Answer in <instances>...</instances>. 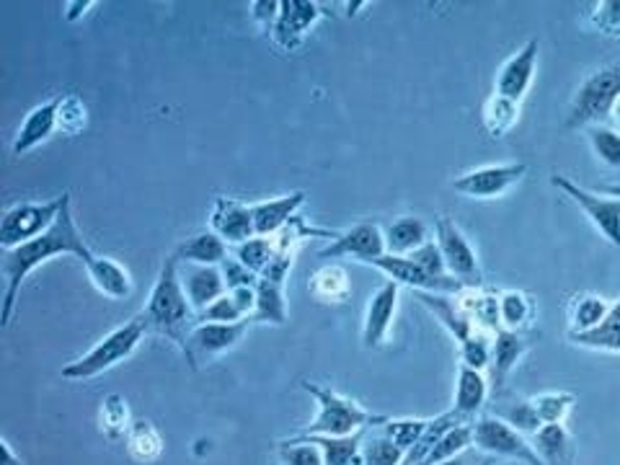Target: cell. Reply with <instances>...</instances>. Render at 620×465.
Wrapping results in <instances>:
<instances>
[{"label":"cell","mask_w":620,"mask_h":465,"mask_svg":"<svg viewBox=\"0 0 620 465\" xmlns=\"http://www.w3.org/2000/svg\"><path fill=\"white\" fill-rule=\"evenodd\" d=\"M55 257H75L78 262L86 264L94 259V251L86 243V238L81 236L78 225L73 220V210H70V200L65 207L60 210L58 220L52 228L41 233L34 241L19 246L3 253V310H0V323L3 329L11 326L13 308H16L21 285L29 274Z\"/></svg>","instance_id":"6da1fadb"},{"label":"cell","mask_w":620,"mask_h":465,"mask_svg":"<svg viewBox=\"0 0 620 465\" xmlns=\"http://www.w3.org/2000/svg\"><path fill=\"white\" fill-rule=\"evenodd\" d=\"M143 313L151 321V329L166 334L168 339L179 344L181 351H187L189 331L196 326V310L187 298L184 285H181L179 259L174 253L160 266Z\"/></svg>","instance_id":"7a4b0ae2"},{"label":"cell","mask_w":620,"mask_h":465,"mask_svg":"<svg viewBox=\"0 0 620 465\" xmlns=\"http://www.w3.org/2000/svg\"><path fill=\"white\" fill-rule=\"evenodd\" d=\"M300 388L319 404V414H315V419L298 434L349 437L368 427H383L388 421L383 414L368 412V408L359 406L357 401L336 393L334 388H323L319 383H310V380H302Z\"/></svg>","instance_id":"3957f363"},{"label":"cell","mask_w":620,"mask_h":465,"mask_svg":"<svg viewBox=\"0 0 620 465\" xmlns=\"http://www.w3.org/2000/svg\"><path fill=\"white\" fill-rule=\"evenodd\" d=\"M151 329V321H147L145 313H138L135 319H130L124 326H119L111 331V334L104 336L96 347H91L86 355L73 359L62 368V378L65 380H94L107 372L111 368H117L119 362H124L127 357H132V351L140 347L143 336Z\"/></svg>","instance_id":"277c9868"},{"label":"cell","mask_w":620,"mask_h":465,"mask_svg":"<svg viewBox=\"0 0 620 465\" xmlns=\"http://www.w3.org/2000/svg\"><path fill=\"white\" fill-rule=\"evenodd\" d=\"M620 98V62H610L592 73L576 91L572 111H569L567 127L580 130V127L603 124L612 115Z\"/></svg>","instance_id":"5b68a950"},{"label":"cell","mask_w":620,"mask_h":465,"mask_svg":"<svg viewBox=\"0 0 620 465\" xmlns=\"http://www.w3.org/2000/svg\"><path fill=\"white\" fill-rule=\"evenodd\" d=\"M70 200V194H60L58 200L49 202H19L13 204L9 213L3 215L0 220V246L3 251L19 249V246L34 241L39 238L41 233H47L52 228L55 220H58L60 210L65 207V202Z\"/></svg>","instance_id":"8992f818"},{"label":"cell","mask_w":620,"mask_h":465,"mask_svg":"<svg viewBox=\"0 0 620 465\" xmlns=\"http://www.w3.org/2000/svg\"><path fill=\"white\" fill-rule=\"evenodd\" d=\"M551 184L556 189H561L569 200L576 202L582 207V213L589 217V223L595 225L597 233L608 241L610 246H616L620 251V200L616 196H603L597 192H589L580 184H574L572 179L567 176L553 174L551 176Z\"/></svg>","instance_id":"52a82bcc"},{"label":"cell","mask_w":620,"mask_h":465,"mask_svg":"<svg viewBox=\"0 0 620 465\" xmlns=\"http://www.w3.org/2000/svg\"><path fill=\"white\" fill-rule=\"evenodd\" d=\"M474 445L486 455L510 457L525 465H542L538 453L533 450V442L525 440L517 429H512L506 421L497 417H481L474 421Z\"/></svg>","instance_id":"ba28073f"},{"label":"cell","mask_w":620,"mask_h":465,"mask_svg":"<svg viewBox=\"0 0 620 465\" xmlns=\"http://www.w3.org/2000/svg\"><path fill=\"white\" fill-rule=\"evenodd\" d=\"M437 246H440L442 259H445L450 277L461 279L465 287L481 285V266H478L476 251L470 249L468 238L463 236L461 228L448 217L437 220Z\"/></svg>","instance_id":"9c48e42d"},{"label":"cell","mask_w":620,"mask_h":465,"mask_svg":"<svg viewBox=\"0 0 620 465\" xmlns=\"http://www.w3.org/2000/svg\"><path fill=\"white\" fill-rule=\"evenodd\" d=\"M527 174L525 164H502V166H481L474 171L457 176L453 189L457 194L470 196V200H497L510 192V189L523 181Z\"/></svg>","instance_id":"30bf717a"},{"label":"cell","mask_w":620,"mask_h":465,"mask_svg":"<svg viewBox=\"0 0 620 465\" xmlns=\"http://www.w3.org/2000/svg\"><path fill=\"white\" fill-rule=\"evenodd\" d=\"M375 270H380L385 274L388 279H393L396 285H406L412 287L414 293H463L465 285L461 279L455 277H432L427 274L421 266L408 257H391V253H383L380 259H372L370 262Z\"/></svg>","instance_id":"8fae6325"},{"label":"cell","mask_w":620,"mask_h":465,"mask_svg":"<svg viewBox=\"0 0 620 465\" xmlns=\"http://www.w3.org/2000/svg\"><path fill=\"white\" fill-rule=\"evenodd\" d=\"M249 323L251 319L238 323H196V326L189 331L184 351L189 362H192V368L204 362V359H213L236 347L246 336V331H249Z\"/></svg>","instance_id":"7c38bea8"},{"label":"cell","mask_w":620,"mask_h":465,"mask_svg":"<svg viewBox=\"0 0 620 465\" xmlns=\"http://www.w3.org/2000/svg\"><path fill=\"white\" fill-rule=\"evenodd\" d=\"M385 253V236L375 223H357L349 230L336 233L334 241L319 251L321 259H342L355 257L357 262L370 264Z\"/></svg>","instance_id":"4fadbf2b"},{"label":"cell","mask_w":620,"mask_h":465,"mask_svg":"<svg viewBox=\"0 0 620 465\" xmlns=\"http://www.w3.org/2000/svg\"><path fill=\"white\" fill-rule=\"evenodd\" d=\"M398 287L396 282L388 279L370 295L368 310H365V323H362V344L368 349L383 347V342L391 334L393 319H396L398 310Z\"/></svg>","instance_id":"5bb4252c"},{"label":"cell","mask_w":620,"mask_h":465,"mask_svg":"<svg viewBox=\"0 0 620 465\" xmlns=\"http://www.w3.org/2000/svg\"><path fill=\"white\" fill-rule=\"evenodd\" d=\"M538 52H540L538 39H530L525 47H520L497 73L494 94L517 104L523 102L525 94L533 86L535 68H538Z\"/></svg>","instance_id":"9a60e30c"},{"label":"cell","mask_w":620,"mask_h":465,"mask_svg":"<svg viewBox=\"0 0 620 465\" xmlns=\"http://www.w3.org/2000/svg\"><path fill=\"white\" fill-rule=\"evenodd\" d=\"M210 230L220 236L225 243H246L257 236L251 204L230 200V196H215L213 210H210Z\"/></svg>","instance_id":"2e32d148"},{"label":"cell","mask_w":620,"mask_h":465,"mask_svg":"<svg viewBox=\"0 0 620 465\" xmlns=\"http://www.w3.org/2000/svg\"><path fill=\"white\" fill-rule=\"evenodd\" d=\"M321 16H323V11L319 3H308V0H282L279 16L272 29V37L279 47H285L287 52H293V49L300 47L306 32Z\"/></svg>","instance_id":"e0dca14e"},{"label":"cell","mask_w":620,"mask_h":465,"mask_svg":"<svg viewBox=\"0 0 620 465\" xmlns=\"http://www.w3.org/2000/svg\"><path fill=\"white\" fill-rule=\"evenodd\" d=\"M179 277H181V285H184L189 302H192V308L196 310V315H200L207 306H213L217 298H223V295L228 293L220 266H200V264L181 266L179 262Z\"/></svg>","instance_id":"ac0fdd59"},{"label":"cell","mask_w":620,"mask_h":465,"mask_svg":"<svg viewBox=\"0 0 620 465\" xmlns=\"http://www.w3.org/2000/svg\"><path fill=\"white\" fill-rule=\"evenodd\" d=\"M60 98H49V102L34 107L29 115H26L24 122H21L16 138H13V155H26L32 153L34 147H39L45 140H49L55 130H58V109H60Z\"/></svg>","instance_id":"d6986e66"},{"label":"cell","mask_w":620,"mask_h":465,"mask_svg":"<svg viewBox=\"0 0 620 465\" xmlns=\"http://www.w3.org/2000/svg\"><path fill=\"white\" fill-rule=\"evenodd\" d=\"M308 194L306 192H293L285 196H277V200H266L259 204H251L253 213V225H257V236L272 238L285 228L287 223L298 215V210L306 204Z\"/></svg>","instance_id":"ffe728a7"},{"label":"cell","mask_w":620,"mask_h":465,"mask_svg":"<svg viewBox=\"0 0 620 465\" xmlns=\"http://www.w3.org/2000/svg\"><path fill=\"white\" fill-rule=\"evenodd\" d=\"M83 266H86L88 277L91 282H94L96 290L102 295H107V298L111 300H127L132 295V290H135L130 272H127L119 262H115V259L96 257L94 253V259Z\"/></svg>","instance_id":"44dd1931"},{"label":"cell","mask_w":620,"mask_h":465,"mask_svg":"<svg viewBox=\"0 0 620 465\" xmlns=\"http://www.w3.org/2000/svg\"><path fill=\"white\" fill-rule=\"evenodd\" d=\"M486 396H489V385H486L481 370L461 365V368H457L453 412L465 421V425H474V417L484 408Z\"/></svg>","instance_id":"7402d4cb"},{"label":"cell","mask_w":620,"mask_h":465,"mask_svg":"<svg viewBox=\"0 0 620 465\" xmlns=\"http://www.w3.org/2000/svg\"><path fill=\"white\" fill-rule=\"evenodd\" d=\"M414 295H417L421 306L432 310L434 319L455 336L457 344L468 342L470 336L478 334L474 321L463 313L461 302H455L453 298H448V295H440V293H414Z\"/></svg>","instance_id":"603a6c76"},{"label":"cell","mask_w":620,"mask_h":465,"mask_svg":"<svg viewBox=\"0 0 620 465\" xmlns=\"http://www.w3.org/2000/svg\"><path fill=\"white\" fill-rule=\"evenodd\" d=\"M533 450L542 465H574L576 445L563 425H542L533 434Z\"/></svg>","instance_id":"cb8c5ba5"},{"label":"cell","mask_w":620,"mask_h":465,"mask_svg":"<svg viewBox=\"0 0 620 465\" xmlns=\"http://www.w3.org/2000/svg\"><path fill=\"white\" fill-rule=\"evenodd\" d=\"M527 351V342L517 331H506L499 329L494 334V344H491V380H494V388L504 385V380L510 378V372L517 368V362L523 359Z\"/></svg>","instance_id":"d4e9b609"},{"label":"cell","mask_w":620,"mask_h":465,"mask_svg":"<svg viewBox=\"0 0 620 465\" xmlns=\"http://www.w3.org/2000/svg\"><path fill=\"white\" fill-rule=\"evenodd\" d=\"M174 257L181 264H200V266H220L228 259V243L213 230L196 233V236L187 238L184 243L176 246Z\"/></svg>","instance_id":"484cf974"},{"label":"cell","mask_w":620,"mask_h":465,"mask_svg":"<svg viewBox=\"0 0 620 465\" xmlns=\"http://www.w3.org/2000/svg\"><path fill=\"white\" fill-rule=\"evenodd\" d=\"M385 253L391 257H412L429 241V228L419 217H398L383 230Z\"/></svg>","instance_id":"4316f807"},{"label":"cell","mask_w":620,"mask_h":465,"mask_svg":"<svg viewBox=\"0 0 620 465\" xmlns=\"http://www.w3.org/2000/svg\"><path fill=\"white\" fill-rule=\"evenodd\" d=\"M251 321L272 323V326H282V323L287 321V300H285V285H282V282L259 277L257 308H253Z\"/></svg>","instance_id":"83f0119b"},{"label":"cell","mask_w":620,"mask_h":465,"mask_svg":"<svg viewBox=\"0 0 620 465\" xmlns=\"http://www.w3.org/2000/svg\"><path fill=\"white\" fill-rule=\"evenodd\" d=\"M569 339H572L576 347L620 351V302L610 306L600 326H595L592 331H569Z\"/></svg>","instance_id":"f1b7e54d"},{"label":"cell","mask_w":620,"mask_h":465,"mask_svg":"<svg viewBox=\"0 0 620 465\" xmlns=\"http://www.w3.org/2000/svg\"><path fill=\"white\" fill-rule=\"evenodd\" d=\"M127 453L135 457L138 463L151 465L164 455V437H160L158 429L153 427V421L147 419H135L132 421L130 432L124 437Z\"/></svg>","instance_id":"f546056e"},{"label":"cell","mask_w":620,"mask_h":465,"mask_svg":"<svg viewBox=\"0 0 620 465\" xmlns=\"http://www.w3.org/2000/svg\"><path fill=\"white\" fill-rule=\"evenodd\" d=\"M484 127L491 138H504L510 135L512 127L520 122V104L510 102V98L491 94L484 102V111H481Z\"/></svg>","instance_id":"4dcf8cb0"},{"label":"cell","mask_w":620,"mask_h":465,"mask_svg":"<svg viewBox=\"0 0 620 465\" xmlns=\"http://www.w3.org/2000/svg\"><path fill=\"white\" fill-rule=\"evenodd\" d=\"M308 290L313 293V298H319L321 302H344L349 298L351 285H349V274L342 270V266H321L319 272L310 277Z\"/></svg>","instance_id":"1f68e13d"},{"label":"cell","mask_w":620,"mask_h":465,"mask_svg":"<svg viewBox=\"0 0 620 465\" xmlns=\"http://www.w3.org/2000/svg\"><path fill=\"white\" fill-rule=\"evenodd\" d=\"M132 421L135 419L130 417V406H127V401L119 396V393H109V396L102 401V408H98V429H102L104 437H109V440L115 442L124 440Z\"/></svg>","instance_id":"d6a6232c"},{"label":"cell","mask_w":620,"mask_h":465,"mask_svg":"<svg viewBox=\"0 0 620 465\" xmlns=\"http://www.w3.org/2000/svg\"><path fill=\"white\" fill-rule=\"evenodd\" d=\"M461 308H463V313L468 315L470 321H474L476 329L494 331V334H497L499 329H502V319H499V298H497V295L474 290V293L468 295V298L461 300Z\"/></svg>","instance_id":"836d02e7"},{"label":"cell","mask_w":620,"mask_h":465,"mask_svg":"<svg viewBox=\"0 0 620 465\" xmlns=\"http://www.w3.org/2000/svg\"><path fill=\"white\" fill-rule=\"evenodd\" d=\"M535 315L533 300L520 290H506L499 295V319H502V329L517 331L530 326Z\"/></svg>","instance_id":"e575fe53"},{"label":"cell","mask_w":620,"mask_h":465,"mask_svg":"<svg viewBox=\"0 0 620 465\" xmlns=\"http://www.w3.org/2000/svg\"><path fill=\"white\" fill-rule=\"evenodd\" d=\"M608 310V300L600 298V295H582V298L572 302V310H569V321H572L569 331H592L595 326H600Z\"/></svg>","instance_id":"d590c367"},{"label":"cell","mask_w":620,"mask_h":465,"mask_svg":"<svg viewBox=\"0 0 620 465\" xmlns=\"http://www.w3.org/2000/svg\"><path fill=\"white\" fill-rule=\"evenodd\" d=\"M274 253V238H262V236H253L249 238L246 243H238L236 246V259L241 262L246 270H251L253 274H259L262 277V272L266 270V264L272 262Z\"/></svg>","instance_id":"8d00e7d4"},{"label":"cell","mask_w":620,"mask_h":465,"mask_svg":"<svg viewBox=\"0 0 620 465\" xmlns=\"http://www.w3.org/2000/svg\"><path fill=\"white\" fill-rule=\"evenodd\" d=\"M494 417L506 421V425H510L512 429H517L520 434H535L542 427L533 401H514V404L497 406Z\"/></svg>","instance_id":"74e56055"},{"label":"cell","mask_w":620,"mask_h":465,"mask_svg":"<svg viewBox=\"0 0 620 465\" xmlns=\"http://www.w3.org/2000/svg\"><path fill=\"white\" fill-rule=\"evenodd\" d=\"M530 401L542 425H563L576 404V396L574 393H540Z\"/></svg>","instance_id":"f35d334b"},{"label":"cell","mask_w":620,"mask_h":465,"mask_svg":"<svg viewBox=\"0 0 620 465\" xmlns=\"http://www.w3.org/2000/svg\"><path fill=\"white\" fill-rule=\"evenodd\" d=\"M587 138L597 158H600L605 166L620 171V132L610 130V127L595 124L587 127Z\"/></svg>","instance_id":"ab89813d"},{"label":"cell","mask_w":620,"mask_h":465,"mask_svg":"<svg viewBox=\"0 0 620 465\" xmlns=\"http://www.w3.org/2000/svg\"><path fill=\"white\" fill-rule=\"evenodd\" d=\"M429 419H388L383 427V434L393 445H398L404 453H408L419 442V437L427 432Z\"/></svg>","instance_id":"60d3db41"},{"label":"cell","mask_w":620,"mask_h":465,"mask_svg":"<svg viewBox=\"0 0 620 465\" xmlns=\"http://www.w3.org/2000/svg\"><path fill=\"white\" fill-rule=\"evenodd\" d=\"M277 455L282 465H326L321 448L315 442L302 440V437H290V440L279 442Z\"/></svg>","instance_id":"b9f144b4"},{"label":"cell","mask_w":620,"mask_h":465,"mask_svg":"<svg viewBox=\"0 0 620 465\" xmlns=\"http://www.w3.org/2000/svg\"><path fill=\"white\" fill-rule=\"evenodd\" d=\"M86 127H88V107L83 104V98L75 94L62 96L58 109V130L65 132V135H81Z\"/></svg>","instance_id":"7bdbcfd3"},{"label":"cell","mask_w":620,"mask_h":465,"mask_svg":"<svg viewBox=\"0 0 620 465\" xmlns=\"http://www.w3.org/2000/svg\"><path fill=\"white\" fill-rule=\"evenodd\" d=\"M246 319H249V315L243 313L241 306L233 300L230 293H225L223 298H217L213 306H207L196 315V323H238Z\"/></svg>","instance_id":"ee69618b"},{"label":"cell","mask_w":620,"mask_h":465,"mask_svg":"<svg viewBox=\"0 0 620 465\" xmlns=\"http://www.w3.org/2000/svg\"><path fill=\"white\" fill-rule=\"evenodd\" d=\"M406 453L398 445H393L388 437H375L368 445L362 448V461L365 465H401L404 463Z\"/></svg>","instance_id":"f6af8a7d"},{"label":"cell","mask_w":620,"mask_h":465,"mask_svg":"<svg viewBox=\"0 0 620 465\" xmlns=\"http://www.w3.org/2000/svg\"><path fill=\"white\" fill-rule=\"evenodd\" d=\"M489 362H491V344L481 331L470 336L468 342L461 344V365H468V368L474 370H484Z\"/></svg>","instance_id":"bcb514c9"},{"label":"cell","mask_w":620,"mask_h":465,"mask_svg":"<svg viewBox=\"0 0 620 465\" xmlns=\"http://www.w3.org/2000/svg\"><path fill=\"white\" fill-rule=\"evenodd\" d=\"M592 26L610 37H620V0H603L592 11Z\"/></svg>","instance_id":"7dc6e473"},{"label":"cell","mask_w":620,"mask_h":465,"mask_svg":"<svg viewBox=\"0 0 620 465\" xmlns=\"http://www.w3.org/2000/svg\"><path fill=\"white\" fill-rule=\"evenodd\" d=\"M408 259H414V262H417L427 274H432V277H450L440 246H437L434 241H427L425 246H421V249L414 251Z\"/></svg>","instance_id":"c3c4849f"},{"label":"cell","mask_w":620,"mask_h":465,"mask_svg":"<svg viewBox=\"0 0 620 465\" xmlns=\"http://www.w3.org/2000/svg\"><path fill=\"white\" fill-rule=\"evenodd\" d=\"M220 272H223V279H225V287H228V293L241 290V287H257L259 285V274L246 270V266L238 262V259H225V262L220 264Z\"/></svg>","instance_id":"681fc988"},{"label":"cell","mask_w":620,"mask_h":465,"mask_svg":"<svg viewBox=\"0 0 620 465\" xmlns=\"http://www.w3.org/2000/svg\"><path fill=\"white\" fill-rule=\"evenodd\" d=\"M251 16L257 19V24L262 26L264 32L272 34L279 16V3L277 0H257V3H251Z\"/></svg>","instance_id":"f907efd6"},{"label":"cell","mask_w":620,"mask_h":465,"mask_svg":"<svg viewBox=\"0 0 620 465\" xmlns=\"http://www.w3.org/2000/svg\"><path fill=\"white\" fill-rule=\"evenodd\" d=\"M293 270V253H274V259L270 264H266V270L262 272L264 279H272V282H282L285 285L287 274Z\"/></svg>","instance_id":"816d5d0a"},{"label":"cell","mask_w":620,"mask_h":465,"mask_svg":"<svg viewBox=\"0 0 620 465\" xmlns=\"http://www.w3.org/2000/svg\"><path fill=\"white\" fill-rule=\"evenodd\" d=\"M94 0H68V3L62 5V19H65L68 24H75V21L86 16L88 9H94Z\"/></svg>","instance_id":"f5cc1de1"},{"label":"cell","mask_w":620,"mask_h":465,"mask_svg":"<svg viewBox=\"0 0 620 465\" xmlns=\"http://www.w3.org/2000/svg\"><path fill=\"white\" fill-rule=\"evenodd\" d=\"M0 465H21V457L13 453L9 440H0Z\"/></svg>","instance_id":"db71d44e"},{"label":"cell","mask_w":620,"mask_h":465,"mask_svg":"<svg viewBox=\"0 0 620 465\" xmlns=\"http://www.w3.org/2000/svg\"><path fill=\"white\" fill-rule=\"evenodd\" d=\"M600 192L616 196V200H620V184H603Z\"/></svg>","instance_id":"11a10c76"},{"label":"cell","mask_w":620,"mask_h":465,"mask_svg":"<svg viewBox=\"0 0 620 465\" xmlns=\"http://www.w3.org/2000/svg\"><path fill=\"white\" fill-rule=\"evenodd\" d=\"M440 465H468V463H465L463 455H457V457H453V461H445V463H440Z\"/></svg>","instance_id":"9f6ffc18"},{"label":"cell","mask_w":620,"mask_h":465,"mask_svg":"<svg viewBox=\"0 0 620 465\" xmlns=\"http://www.w3.org/2000/svg\"><path fill=\"white\" fill-rule=\"evenodd\" d=\"M612 119H616V124L620 127V98H618V104H616V109H612Z\"/></svg>","instance_id":"6f0895ef"}]
</instances>
